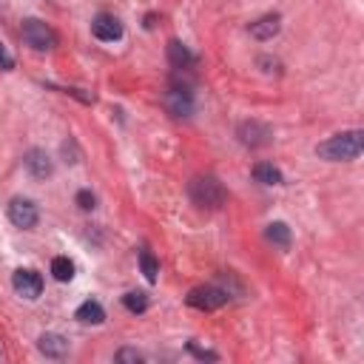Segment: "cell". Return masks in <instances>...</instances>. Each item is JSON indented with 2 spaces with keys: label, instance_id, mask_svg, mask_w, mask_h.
I'll return each mask as SVG.
<instances>
[{
  "label": "cell",
  "instance_id": "cell-19",
  "mask_svg": "<svg viewBox=\"0 0 364 364\" xmlns=\"http://www.w3.org/2000/svg\"><path fill=\"white\" fill-rule=\"evenodd\" d=\"M140 267H143L145 279L154 284V282H157V274H160V265H157L154 254H151V251H140Z\"/></svg>",
  "mask_w": 364,
  "mask_h": 364
},
{
  "label": "cell",
  "instance_id": "cell-4",
  "mask_svg": "<svg viewBox=\"0 0 364 364\" xmlns=\"http://www.w3.org/2000/svg\"><path fill=\"white\" fill-rule=\"evenodd\" d=\"M185 302L191 304V308H197V311H217V308H222V304L228 302V293L219 291V287L208 284V287H194Z\"/></svg>",
  "mask_w": 364,
  "mask_h": 364
},
{
  "label": "cell",
  "instance_id": "cell-2",
  "mask_svg": "<svg viewBox=\"0 0 364 364\" xmlns=\"http://www.w3.org/2000/svg\"><path fill=\"white\" fill-rule=\"evenodd\" d=\"M225 188L219 180L214 177H199L191 182V199H194L199 208H219L225 202Z\"/></svg>",
  "mask_w": 364,
  "mask_h": 364
},
{
  "label": "cell",
  "instance_id": "cell-16",
  "mask_svg": "<svg viewBox=\"0 0 364 364\" xmlns=\"http://www.w3.org/2000/svg\"><path fill=\"white\" fill-rule=\"evenodd\" d=\"M254 180L262 182V185H279L282 182V171L274 168L271 162H259V165H254Z\"/></svg>",
  "mask_w": 364,
  "mask_h": 364
},
{
  "label": "cell",
  "instance_id": "cell-10",
  "mask_svg": "<svg viewBox=\"0 0 364 364\" xmlns=\"http://www.w3.org/2000/svg\"><path fill=\"white\" fill-rule=\"evenodd\" d=\"M165 106L174 117H188V114L194 111V97H191L188 88H171L165 97Z\"/></svg>",
  "mask_w": 364,
  "mask_h": 364
},
{
  "label": "cell",
  "instance_id": "cell-20",
  "mask_svg": "<svg viewBox=\"0 0 364 364\" xmlns=\"http://www.w3.org/2000/svg\"><path fill=\"white\" fill-rule=\"evenodd\" d=\"M94 202H97V199H94L91 191H80V194H77V205L83 210H94Z\"/></svg>",
  "mask_w": 364,
  "mask_h": 364
},
{
  "label": "cell",
  "instance_id": "cell-11",
  "mask_svg": "<svg viewBox=\"0 0 364 364\" xmlns=\"http://www.w3.org/2000/svg\"><path fill=\"white\" fill-rule=\"evenodd\" d=\"M37 348H40V353L49 359H63L69 350V341L60 333H43L40 341H37Z\"/></svg>",
  "mask_w": 364,
  "mask_h": 364
},
{
  "label": "cell",
  "instance_id": "cell-18",
  "mask_svg": "<svg viewBox=\"0 0 364 364\" xmlns=\"http://www.w3.org/2000/svg\"><path fill=\"white\" fill-rule=\"evenodd\" d=\"M123 304H125V311L131 313H145L148 311V296L143 291H131L123 296Z\"/></svg>",
  "mask_w": 364,
  "mask_h": 364
},
{
  "label": "cell",
  "instance_id": "cell-9",
  "mask_svg": "<svg viewBox=\"0 0 364 364\" xmlns=\"http://www.w3.org/2000/svg\"><path fill=\"white\" fill-rule=\"evenodd\" d=\"M271 128L267 125H262V123H256V120H251V123H242L239 125V140L245 143V145H251V148H259V145H267L271 143Z\"/></svg>",
  "mask_w": 364,
  "mask_h": 364
},
{
  "label": "cell",
  "instance_id": "cell-3",
  "mask_svg": "<svg viewBox=\"0 0 364 364\" xmlns=\"http://www.w3.org/2000/svg\"><path fill=\"white\" fill-rule=\"evenodd\" d=\"M21 37H23V43L32 46L34 51H49V49H54V43H57L54 32H51L43 21H37V17H29V21H23Z\"/></svg>",
  "mask_w": 364,
  "mask_h": 364
},
{
  "label": "cell",
  "instance_id": "cell-22",
  "mask_svg": "<svg viewBox=\"0 0 364 364\" xmlns=\"http://www.w3.org/2000/svg\"><path fill=\"white\" fill-rule=\"evenodd\" d=\"M117 361H143V356L137 350H120L117 353Z\"/></svg>",
  "mask_w": 364,
  "mask_h": 364
},
{
  "label": "cell",
  "instance_id": "cell-21",
  "mask_svg": "<svg viewBox=\"0 0 364 364\" xmlns=\"http://www.w3.org/2000/svg\"><path fill=\"white\" fill-rule=\"evenodd\" d=\"M0 69H3V71H12V69H14V57L6 51L3 43H0Z\"/></svg>",
  "mask_w": 364,
  "mask_h": 364
},
{
  "label": "cell",
  "instance_id": "cell-17",
  "mask_svg": "<svg viewBox=\"0 0 364 364\" xmlns=\"http://www.w3.org/2000/svg\"><path fill=\"white\" fill-rule=\"evenodd\" d=\"M51 276L57 282H71L74 279V262L69 256H54L51 259Z\"/></svg>",
  "mask_w": 364,
  "mask_h": 364
},
{
  "label": "cell",
  "instance_id": "cell-8",
  "mask_svg": "<svg viewBox=\"0 0 364 364\" xmlns=\"http://www.w3.org/2000/svg\"><path fill=\"white\" fill-rule=\"evenodd\" d=\"M23 162H26V171L34 180H49L54 174V165H51L49 154H46V151H40V148H32Z\"/></svg>",
  "mask_w": 364,
  "mask_h": 364
},
{
  "label": "cell",
  "instance_id": "cell-1",
  "mask_svg": "<svg viewBox=\"0 0 364 364\" xmlns=\"http://www.w3.org/2000/svg\"><path fill=\"white\" fill-rule=\"evenodd\" d=\"M364 148V134L361 131H344L336 134L328 143H321L316 148V154L321 160H330V162H353Z\"/></svg>",
  "mask_w": 364,
  "mask_h": 364
},
{
  "label": "cell",
  "instance_id": "cell-13",
  "mask_svg": "<svg viewBox=\"0 0 364 364\" xmlns=\"http://www.w3.org/2000/svg\"><path fill=\"white\" fill-rule=\"evenodd\" d=\"M74 319L83 321V324H103V321H106V311H103L100 302H91V299H88V302H83L80 308H77Z\"/></svg>",
  "mask_w": 364,
  "mask_h": 364
},
{
  "label": "cell",
  "instance_id": "cell-12",
  "mask_svg": "<svg viewBox=\"0 0 364 364\" xmlns=\"http://www.w3.org/2000/svg\"><path fill=\"white\" fill-rule=\"evenodd\" d=\"M279 29H282L279 14H265L262 21L251 23V34L256 37V40H271L274 34H279Z\"/></svg>",
  "mask_w": 364,
  "mask_h": 364
},
{
  "label": "cell",
  "instance_id": "cell-14",
  "mask_svg": "<svg viewBox=\"0 0 364 364\" xmlns=\"http://www.w3.org/2000/svg\"><path fill=\"white\" fill-rule=\"evenodd\" d=\"M168 60L174 69H188L191 63H194V54H191L180 40H171L168 43Z\"/></svg>",
  "mask_w": 364,
  "mask_h": 364
},
{
  "label": "cell",
  "instance_id": "cell-7",
  "mask_svg": "<svg viewBox=\"0 0 364 364\" xmlns=\"http://www.w3.org/2000/svg\"><path fill=\"white\" fill-rule=\"evenodd\" d=\"M9 219L17 225V228H23V231H29V228L37 225V205L32 199H23V197H14L9 202Z\"/></svg>",
  "mask_w": 364,
  "mask_h": 364
},
{
  "label": "cell",
  "instance_id": "cell-5",
  "mask_svg": "<svg viewBox=\"0 0 364 364\" xmlns=\"http://www.w3.org/2000/svg\"><path fill=\"white\" fill-rule=\"evenodd\" d=\"M12 287H14L17 296H23V299L32 302V299H37L43 293V279H40L37 271H29V267L23 271V267H21V271H14V276H12Z\"/></svg>",
  "mask_w": 364,
  "mask_h": 364
},
{
  "label": "cell",
  "instance_id": "cell-6",
  "mask_svg": "<svg viewBox=\"0 0 364 364\" xmlns=\"http://www.w3.org/2000/svg\"><path fill=\"white\" fill-rule=\"evenodd\" d=\"M91 34L97 37V40H103V43H114V40H120V37H123V23L114 14L100 12L91 21Z\"/></svg>",
  "mask_w": 364,
  "mask_h": 364
},
{
  "label": "cell",
  "instance_id": "cell-15",
  "mask_svg": "<svg viewBox=\"0 0 364 364\" xmlns=\"http://www.w3.org/2000/svg\"><path fill=\"white\" fill-rule=\"evenodd\" d=\"M265 236H267V242L279 245L282 251L291 247V228H287L284 222H271V225H267V231H265Z\"/></svg>",
  "mask_w": 364,
  "mask_h": 364
}]
</instances>
